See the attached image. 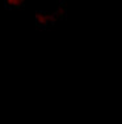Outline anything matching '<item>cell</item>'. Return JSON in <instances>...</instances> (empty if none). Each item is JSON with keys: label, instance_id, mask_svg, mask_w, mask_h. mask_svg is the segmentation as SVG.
Segmentation results:
<instances>
[{"label": "cell", "instance_id": "cell-1", "mask_svg": "<svg viewBox=\"0 0 122 124\" xmlns=\"http://www.w3.org/2000/svg\"><path fill=\"white\" fill-rule=\"evenodd\" d=\"M4 1L8 7H19V5H22L28 0H4Z\"/></svg>", "mask_w": 122, "mask_h": 124}]
</instances>
